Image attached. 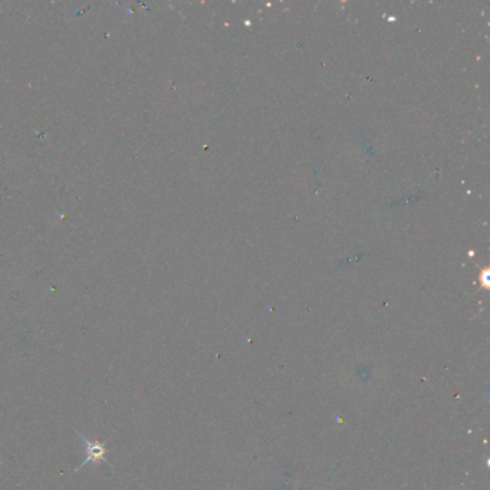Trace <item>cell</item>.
<instances>
[{"label": "cell", "mask_w": 490, "mask_h": 490, "mask_svg": "<svg viewBox=\"0 0 490 490\" xmlns=\"http://www.w3.org/2000/svg\"><path fill=\"white\" fill-rule=\"evenodd\" d=\"M78 437L81 438V442L84 443L85 446V451H87V459L81 463L76 470H81L84 466H87L88 463H100V462H105L108 466H111L109 460L107 459V454L109 451L108 447H105V445H103L101 442H98V440H89L85 436L81 434L79 432H76Z\"/></svg>", "instance_id": "1"}]
</instances>
